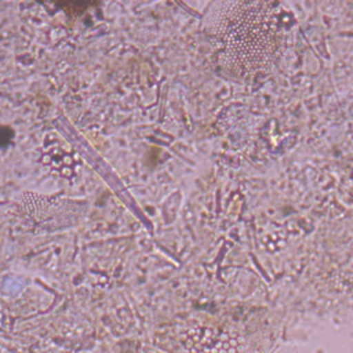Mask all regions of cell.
Masks as SVG:
<instances>
[{
	"mask_svg": "<svg viewBox=\"0 0 353 353\" xmlns=\"http://www.w3.org/2000/svg\"><path fill=\"white\" fill-rule=\"evenodd\" d=\"M221 68L234 77H252L272 62L279 43L280 10L276 3H216L205 19Z\"/></svg>",
	"mask_w": 353,
	"mask_h": 353,
	"instance_id": "6da1fadb",
	"label": "cell"
}]
</instances>
